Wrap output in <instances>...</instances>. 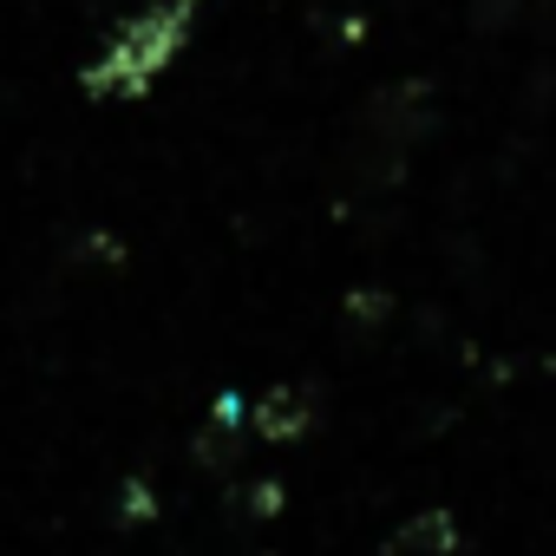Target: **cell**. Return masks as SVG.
<instances>
[{"instance_id":"6da1fadb","label":"cell","mask_w":556,"mask_h":556,"mask_svg":"<svg viewBox=\"0 0 556 556\" xmlns=\"http://www.w3.org/2000/svg\"><path fill=\"white\" fill-rule=\"evenodd\" d=\"M197 21V0H138V14L118 21L105 60L92 66V92H151V79L184 53V34Z\"/></svg>"},{"instance_id":"7a4b0ae2","label":"cell","mask_w":556,"mask_h":556,"mask_svg":"<svg viewBox=\"0 0 556 556\" xmlns=\"http://www.w3.org/2000/svg\"><path fill=\"white\" fill-rule=\"evenodd\" d=\"M426 125H432V92L426 86H380L361 105L354 131H348V170L367 190H387L406 170V157L426 138Z\"/></svg>"},{"instance_id":"3957f363","label":"cell","mask_w":556,"mask_h":556,"mask_svg":"<svg viewBox=\"0 0 556 556\" xmlns=\"http://www.w3.org/2000/svg\"><path fill=\"white\" fill-rule=\"evenodd\" d=\"M308 419H315V393L308 387H268L262 400H255V413H249V426L262 432V439H302L308 432Z\"/></svg>"}]
</instances>
